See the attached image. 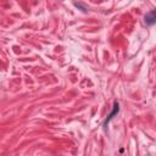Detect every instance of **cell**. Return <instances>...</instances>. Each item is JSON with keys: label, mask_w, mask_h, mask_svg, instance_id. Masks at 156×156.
Segmentation results:
<instances>
[{"label": "cell", "mask_w": 156, "mask_h": 156, "mask_svg": "<svg viewBox=\"0 0 156 156\" xmlns=\"http://www.w3.org/2000/svg\"><path fill=\"white\" fill-rule=\"evenodd\" d=\"M144 22L146 26H152L156 23V9L151 10L150 12H147L145 16H144Z\"/></svg>", "instance_id": "6da1fadb"}, {"label": "cell", "mask_w": 156, "mask_h": 156, "mask_svg": "<svg viewBox=\"0 0 156 156\" xmlns=\"http://www.w3.org/2000/svg\"><path fill=\"white\" fill-rule=\"evenodd\" d=\"M118 111H119V104H118V102H115V104H113V110H112V112L106 117V119H105V121H104V123H102L104 128H106V126L108 124V122L113 118V116H116V115L118 113Z\"/></svg>", "instance_id": "7a4b0ae2"}]
</instances>
